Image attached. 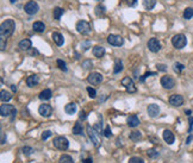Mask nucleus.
I'll use <instances>...</instances> for the list:
<instances>
[{"instance_id": "1", "label": "nucleus", "mask_w": 193, "mask_h": 163, "mask_svg": "<svg viewBox=\"0 0 193 163\" xmlns=\"http://www.w3.org/2000/svg\"><path fill=\"white\" fill-rule=\"evenodd\" d=\"M14 29H16V23L13 19H6L1 23L0 26V37L6 40L7 37H10L13 33Z\"/></svg>"}, {"instance_id": "2", "label": "nucleus", "mask_w": 193, "mask_h": 163, "mask_svg": "<svg viewBox=\"0 0 193 163\" xmlns=\"http://www.w3.org/2000/svg\"><path fill=\"white\" fill-rule=\"evenodd\" d=\"M172 44H173L174 48H177V49H182V48H185L186 44H187V38H186L185 35L178 33V35H175V36L172 38Z\"/></svg>"}, {"instance_id": "3", "label": "nucleus", "mask_w": 193, "mask_h": 163, "mask_svg": "<svg viewBox=\"0 0 193 163\" xmlns=\"http://www.w3.org/2000/svg\"><path fill=\"white\" fill-rule=\"evenodd\" d=\"M54 147H55L56 149L58 150H62V151H65V150H67L69 148V142L68 139L66 138V137L63 136H58L56 137L55 139H54Z\"/></svg>"}, {"instance_id": "4", "label": "nucleus", "mask_w": 193, "mask_h": 163, "mask_svg": "<svg viewBox=\"0 0 193 163\" xmlns=\"http://www.w3.org/2000/svg\"><path fill=\"white\" fill-rule=\"evenodd\" d=\"M76 31L81 35H88L91 32V25L86 20H79L76 23Z\"/></svg>"}, {"instance_id": "5", "label": "nucleus", "mask_w": 193, "mask_h": 163, "mask_svg": "<svg viewBox=\"0 0 193 163\" xmlns=\"http://www.w3.org/2000/svg\"><path fill=\"white\" fill-rule=\"evenodd\" d=\"M24 10H25V12L28 14L32 16V14H36L38 12L40 6H38V4L36 1H29V2H26V5L24 6Z\"/></svg>"}, {"instance_id": "6", "label": "nucleus", "mask_w": 193, "mask_h": 163, "mask_svg": "<svg viewBox=\"0 0 193 163\" xmlns=\"http://www.w3.org/2000/svg\"><path fill=\"white\" fill-rule=\"evenodd\" d=\"M107 42H109V44H111V45L121 47V45H123V43H124V38H123L122 36H119V35H109Z\"/></svg>"}, {"instance_id": "7", "label": "nucleus", "mask_w": 193, "mask_h": 163, "mask_svg": "<svg viewBox=\"0 0 193 163\" xmlns=\"http://www.w3.org/2000/svg\"><path fill=\"white\" fill-rule=\"evenodd\" d=\"M0 113H1V117H9L10 114H17V111L12 105H1L0 106Z\"/></svg>"}, {"instance_id": "8", "label": "nucleus", "mask_w": 193, "mask_h": 163, "mask_svg": "<svg viewBox=\"0 0 193 163\" xmlns=\"http://www.w3.org/2000/svg\"><path fill=\"white\" fill-rule=\"evenodd\" d=\"M161 85H162V87L166 88V89H172V88L175 86V81H174V79H173L172 76L165 75V76L161 78Z\"/></svg>"}, {"instance_id": "9", "label": "nucleus", "mask_w": 193, "mask_h": 163, "mask_svg": "<svg viewBox=\"0 0 193 163\" xmlns=\"http://www.w3.org/2000/svg\"><path fill=\"white\" fill-rule=\"evenodd\" d=\"M122 85L125 87V89L129 92V93H135L136 92V87H135V83L132 81V79H130L129 76L124 78L122 80Z\"/></svg>"}, {"instance_id": "10", "label": "nucleus", "mask_w": 193, "mask_h": 163, "mask_svg": "<svg viewBox=\"0 0 193 163\" xmlns=\"http://www.w3.org/2000/svg\"><path fill=\"white\" fill-rule=\"evenodd\" d=\"M87 81L89 82L91 85H99V83H101L103 81V75L100 74V73H91L89 75H88V78H87Z\"/></svg>"}, {"instance_id": "11", "label": "nucleus", "mask_w": 193, "mask_h": 163, "mask_svg": "<svg viewBox=\"0 0 193 163\" xmlns=\"http://www.w3.org/2000/svg\"><path fill=\"white\" fill-rule=\"evenodd\" d=\"M148 49L152 51V53H157V51H160V49H161V44H160V42L157 38H150L149 41H148Z\"/></svg>"}, {"instance_id": "12", "label": "nucleus", "mask_w": 193, "mask_h": 163, "mask_svg": "<svg viewBox=\"0 0 193 163\" xmlns=\"http://www.w3.org/2000/svg\"><path fill=\"white\" fill-rule=\"evenodd\" d=\"M87 134H88V137H89V139L92 140V143L94 144V147H99V139H98V137H96V129L94 127H92L91 125H87Z\"/></svg>"}, {"instance_id": "13", "label": "nucleus", "mask_w": 193, "mask_h": 163, "mask_svg": "<svg viewBox=\"0 0 193 163\" xmlns=\"http://www.w3.org/2000/svg\"><path fill=\"white\" fill-rule=\"evenodd\" d=\"M38 112H40V114L42 117H49L53 113V107L50 105H48V104H43V105H40Z\"/></svg>"}, {"instance_id": "14", "label": "nucleus", "mask_w": 193, "mask_h": 163, "mask_svg": "<svg viewBox=\"0 0 193 163\" xmlns=\"http://www.w3.org/2000/svg\"><path fill=\"white\" fill-rule=\"evenodd\" d=\"M169 104L170 105H173V106H181L182 104H184V98L179 94H173L170 95V98H169Z\"/></svg>"}, {"instance_id": "15", "label": "nucleus", "mask_w": 193, "mask_h": 163, "mask_svg": "<svg viewBox=\"0 0 193 163\" xmlns=\"http://www.w3.org/2000/svg\"><path fill=\"white\" fill-rule=\"evenodd\" d=\"M147 112H148L149 117L155 118V117H157L159 113H160V107H159L156 104H150V105H148V107H147Z\"/></svg>"}, {"instance_id": "16", "label": "nucleus", "mask_w": 193, "mask_h": 163, "mask_svg": "<svg viewBox=\"0 0 193 163\" xmlns=\"http://www.w3.org/2000/svg\"><path fill=\"white\" fill-rule=\"evenodd\" d=\"M163 139L167 144H173L174 140H175V137H174V134L170 131V130H165L163 131Z\"/></svg>"}, {"instance_id": "17", "label": "nucleus", "mask_w": 193, "mask_h": 163, "mask_svg": "<svg viewBox=\"0 0 193 163\" xmlns=\"http://www.w3.org/2000/svg\"><path fill=\"white\" fill-rule=\"evenodd\" d=\"M126 122H128V125H129L130 127H136L137 125H139V119H138V117L136 114L129 116L128 119H126Z\"/></svg>"}, {"instance_id": "18", "label": "nucleus", "mask_w": 193, "mask_h": 163, "mask_svg": "<svg viewBox=\"0 0 193 163\" xmlns=\"http://www.w3.org/2000/svg\"><path fill=\"white\" fill-rule=\"evenodd\" d=\"M38 82H40V78H38V75H30L28 79H26V85H28L29 87H35V86H37L38 85Z\"/></svg>"}, {"instance_id": "19", "label": "nucleus", "mask_w": 193, "mask_h": 163, "mask_svg": "<svg viewBox=\"0 0 193 163\" xmlns=\"http://www.w3.org/2000/svg\"><path fill=\"white\" fill-rule=\"evenodd\" d=\"M53 40H54V42L56 43V45H62L63 42H65L63 36H62L60 32H53Z\"/></svg>"}, {"instance_id": "20", "label": "nucleus", "mask_w": 193, "mask_h": 163, "mask_svg": "<svg viewBox=\"0 0 193 163\" xmlns=\"http://www.w3.org/2000/svg\"><path fill=\"white\" fill-rule=\"evenodd\" d=\"M105 54V48L104 47H100V45H96L93 48V55L96 57H103Z\"/></svg>"}, {"instance_id": "21", "label": "nucleus", "mask_w": 193, "mask_h": 163, "mask_svg": "<svg viewBox=\"0 0 193 163\" xmlns=\"http://www.w3.org/2000/svg\"><path fill=\"white\" fill-rule=\"evenodd\" d=\"M65 112L67 114H74L76 112V105L74 102H69L65 106Z\"/></svg>"}, {"instance_id": "22", "label": "nucleus", "mask_w": 193, "mask_h": 163, "mask_svg": "<svg viewBox=\"0 0 193 163\" xmlns=\"http://www.w3.org/2000/svg\"><path fill=\"white\" fill-rule=\"evenodd\" d=\"M0 94H1L0 99H1V101H2V102H7V101H10V100L12 99L11 93H10V92H7V91H5V89H2Z\"/></svg>"}, {"instance_id": "23", "label": "nucleus", "mask_w": 193, "mask_h": 163, "mask_svg": "<svg viewBox=\"0 0 193 163\" xmlns=\"http://www.w3.org/2000/svg\"><path fill=\"white\" fill-rule=\"evenodd\" d=\"M32 29H33L36 32H44L45 25H44L42 22H35L33 25H32Z\"/></svg>"}, {"instance_id": "24", "label": "nucleus", "mask_w": 193, "mask_h": 163, "mask_svg": "<svg viewBox=\"0 0 193 163\" xmlns=\"http://www.w3.org/2000/svg\"><path fill=\"white\" fill-rule=\"evenodd\" d=\"M19 48L22 50H29L31 49V41L30 40H23L19 42Z\"/></svg>"}, {"instance_id": "25", "label": "nucleus", "mask_w": 193, "mask_h": 163, "mask_svg": "<svg viewBox=\"0 0 193 163\" xmlns=\"http://www.w3.org/2000/svg\"><path fill=\"white\" fill-rule=\"evenodd\" d=\"M156 5V0H143V6L146 10H153Z\"/></svg>"}, {"instance_id": "26", "label": "nucleus", "mask_w": 193, "mask_h": 163, "mask_svg": "<svg viewBox=\"0 0 193 163\" xmlns=\"http://www.w3.org/2000/svg\"><path fill=\"white\" fill-rule=\"evenodd\" d=\"M51 95H53V93H51L50 89H44V91H42L41 94H40V99L41 100H49L51 98Z\"/></svg>"}, {"instance_id": "27", "label": "nucleus", "mask_w": 193, "mask_h": 163, "mask_svg": "<svg viewBox=\"0 0 193 163\" xmlns=\"http://www.w3.org/2000/svg\"><path fill=\"white\" fill-rule=\"evenodd\" d=\"M106 12V7L104 6V5H101V4H99V5H96V14L98 17H101V16H104Z\"/></svg>"}, {"instance_id": "28", "label": "nucleus", "mask_w": 193, "mask_h": 163, "mask_svg": "<svg viewBox=\"0 0 193 163\" xmlns=\"http://www.w3.org/2000/svg\"><path fill=\"white\" fill-rule=\"evenodd\" d=\"M73 134L74 135H82V125L80 123H75L73 127Z\"/></svg>"}, {"instance_id": "29", "label": "nucleus", "mask_w": 193, "mask_h": 163, "mask_svg": "<svg viewBox=\"0 0 193 163\" xmlns=\"http://www.w3.org/2000/svg\"><path fill=\"white\" fill-rule=\"evenodd\" d=\"M123 70V63H122V61H119V60H117L116 62H114V68H113V73L114 74H118L119 71H122Z\"/></svg>"}, {"instance_id": "30", "label": "nucleus", "mask_w": 193, "mask_h": 163, "mask_svg": "<svg viewBox=\"0 0 193 163\" xmlns=\"http://www.w3.org/2000/svg\"><path fill=\"white\" fill-rule=\"evenodd\" d=\"M53 13H54V18H55L56 20H60L61 17H62V14H63V10L61 7H55Z\"/></svg>"}, {"instance_id": "31", "label": "nucleus", "mask_w": 193, "mask_h": 163, "mask_svg": "<svg viewBox=\"0 0 193 163\" xmlns=\"http://www.w3.org/2000/svg\"><path fill=\"white\" fill-rule=\"evenodd\" d=\"M58 163H74V161L69 155H62L58 160Z\"/></svg>"}, {"instance_id": "32", "label": "nucleus", "mask_w": 193, "mask_h": 163, "mask_svg": "<svg viewBox=\"0 0 193 163\" xmlns=\"http://www.w3.org/2000/svg\"><path fill=\"white\" fill-rule=\"evenodd\" d=\"M141 137H142V134L139 132V131H132L131 134H130V139L131 140H134V142H137L141 139Z\"/></svg>"}, {"instance_id": "33", "label": "nucleus", "mask_w": 193, "mask_h": 163, "mask_svg": "<svg viewBox=\"0 0 193 163\" xmlns=\"http://www.w3.org/2000/svg\"><path fill=\"white\" fill-rule=\"evenodd\" d=\"M173 69H174V71L175 73H181L184 69H185V66L182 64V63H180V62H175L174 64H173Z\"/></svg>"}, {"instance_id": "34", "label": "nucleus", "mask_w": 193, "mask_h": 163, "mask_svg": "<svg viewBox=\"0 0 193 163\" xmlns=\"http://www.w3.org/2000/svg\"><path fill=\"white\" fill-rule=\"evenodd\" d=\"M193 17V9L192 7H187L184 11V18L185 19H191Z\"/></svg>"}, {"instance_id": "35", "label": "nucleus", "mask_w": 193, "mask_h": 163, "mask_svg": "<svg viewBox=\"0 0 193 163\" xmlns=\"http://www.w3.org/2000/svg\"><path fill=\"white\" fill-rule=\"evenodd\" d=\"M56 64H57V67L61 69V70L67 71V64H66V62H63L62 60H57V61H56Z\"/></svg>"}, {"instance_id": "36", "label": "nucleus", "mask_w": 193, "mask_h": 163, "mask_svg": "<svg viewBox=\"0 0 193 163\" xmlns=\"http://www.w3.org/2000/svg\"><path fill=\"white\" fill-rule=\"evenodd\" d=\"M147 155H148V157H150V158H156V157L159 156V152L155 149H149L147 151Z\"/></svg>"}, {"instance_id": "37", "label": "nucleus", "mask_w": 193, "mask_h": 163, "mask_svg": "<svg viewBox=\"0 0 193 163\" xmlns=\"http://www.w3.org/2000/svg\"><path fill=\"white\" fill-rule=\"evenodd\" d=\"M87 93L89 95V98H92V99H94L96 96V92L94 88H92V87H87Z\"/></svg>"}, {"instance_id": "38", "label": "nucleus", "mask_w": 193, "mask_h": 163, "mask_svg": "<svg viewBox=\"0 0 193 163\" xmlns=\"http://www.w3.org/2000/svg\"><path fill=\"white\" fill-rule=\"evenodd\" d=\"M22 151H23V154L24 155H26V156H30L32 152H33V149L31 148V147H24L23 149H22Z\"/></svg>"}, {"instance_id": "39", "label": "nucleus", "mask_w": 193, "mask_h": 163, "mask_svg": "<svg viewBox=\"0 0 193 163\" xmlns=\"http://www.w3.org/2000/svg\"><path fill=\"white\" fill-rule=\"evenodd\" d=\"M123 2H124L125 5L130 6V7H134V6L137 5V0H123Z\"/></svg>"}, {"instance_id": "40", "label": "nucleus", "mask_w": 193, "mask_h": 163, "mask_svg": "<svg viewBox=\"0 0 193 163\" xmlns=\"http://www.w3.org/2000/svg\"><path fill=\"white\" fill-rule=\"evenodd\" d=\"M91 42H88V41H86V42H82L81 43V49H82L83 51H86V50H88L89 48H91Z\"/></svg>"}, {"instance_id": "41", "label": "nucleus", "mask_w": 193, "mask_h": 163, "mask_svg": "<svg viewBox=\"0 0 193 163\" xmlns=\"http://www.w3.org/2000/svg\"><path fill=\"white\" fill-rule=\"evenodd\" d=\"M129 163H144L143 161V158H141V157H131L130 160H129Z\"/></svg>"}, {"instance_id": "42", "label": "nucleus", "mask_w": 193, "mask_h": 163, "mask_svg": "<svg viewBox=\"0 0 193 163\" xmlns=\"http://www.w3.org/2000/svg\"><path fill=\"white\" fill-rule=\"evenodd\" d=\"M50 136H51V131H49V130L43 131V134H42V139H43V140H45V139H48Z\"/></svg>"}, {"instance_id": "43", "label": "nucleus", "mask_w": 193, "mask_h": 163, "mask_svg": "<svg viewBox=\"0 0 193 163\" xmlns=\"http://www.w3.org/2000/svg\"><path fill=\"white\" fill-rule=\"evenodd\" d=\"M150 75H156V73H153V71H149V73H146V74H144V75H143L142 78H139V81L143 82L144 80H146V79H147V78H148V76H150Z\"/></svg>"}, {"instance_id": "44", "label": "nucleus", "mask_w": 193, "mask_h": 163, "mask_svg": "<svg viewBox=\"0 0 193 163\" xmlns=\"http://www.w3.org/2000/svg\"><path fill=\"white\" fill-rule=\"evenodd\" d=\"M92 66H93V63H92V61H89V60H87V61L82 62V67L85 69H88L89 67H92Z\"/></svg>"}, {"instance_id": "45", "label": "nucleus", "mask_w": 193, "mask_h": 163, "mask_svg": "<svg viewBox=\"0 0 193 163\" xmlns=\"http://www.w3.org/2000/svg\"><path fill=\"white\" fill-rule=\"evenodd\" d=\"M111 135H112V132H111L110 126H106V129H105V131H104V136L106 137V138H110Z\"/></svg>"}, {"instance_id": "46", "label": "nucleus", "mask_w": 193, "mask_h": 163, "mask_svg": "<svg viewBox=\"0 0 193 163\" xmlns=\"http://www.w3.org/2000/svg\"><path fill=\"white\" fill-rule=\"evenodd\" d=\"M6 45H7L6 40H4V38H0V49H1V50H5Z\"/></svg>"}, {"instance_id": "47", "label": "nucleus", "mask_w": 193, "mask_h": 163, "mask_svg": "<svg viewBox=\"0 0 193 163\" xmlns=\"http://www.w3.org/2000/svg\"><path fill=\"white\" fill-rule=\"evenodd\" d=\"M156 67H157V69H159V70H161V71H166V70H167L166 64H161V63H159Z\"/></svg>"}, {"instance_id": "48", "label": "nucleus", "mask_w": 193, "mask_h": 163, "mask_svg": "<svg viewBox=\"0 0 193 163\" xmlns=\"http://www.w3.org/2000/svg\"><path fill=\"white\" fill-rule=\"evenodd\" d=\"M188 120H190V127H188V132H192V129H193V118L191 117V116H190Z\"/></svg>"}, {"instance_id": "49", "label": "nucleus", "mask_w": 193, "mask_h": 163, "mask_svg": "<svg viewBox=\"0 0 193 163\" xmlns=\"http://www.w3.org/2000/svg\"><path fill=\"white\" fill-rule=\"evenodd\" d=\"M79 118H80V119H82V120H85V119L87 118V116H86V113H85L83 111H81V112H80V116H79Z\"/></svg>"}, {"instance_id": "50", "label": "nucleus", "mask_w": 193, "mask_h": 163, "mask_svg": "<svg viewBox=\"0 0 193 163\" xmlns=\"http://www.w3.org/2000/svg\"><path fill=\"white\" fill-rule=\"evenodd\" d=\"M5 142H6V136L4 132H1V144H5Z\"/></svg>"}, {"instance_id": "51", "label": "nucleus", "mask_w": 193, "mask_h": 163, "mask_svg": "<svg viewBox=\"0 0 193 163\" xmlns=\"http://www.w3.org/2000/svg\"><path fill=\"white\" fill-rule=\"evenodd\" d=\"M30 55H38V50H36V49H32V50L30 51Z\"/></svg>"}, {"instance_id": "52", "label": "nucleus", "mask_w": 193, "mask_h": 163, "mask_svg": "<svg viewBox=\"0 0 193 163\" xmlns=\"http://www.w3.org/2000/svg\"><path fill=\"white\" fill-rule=\"evenodd\" d=\"M192 138H193V136H192V135H190V136H188V138L186 139V144H190V142L192 140Z\"/></svg>"}, {"instance_id": "53", "label": "nucleus", "mask_w": 193, "mask_h": 163, "mask_svg": "<svg viewBox=\"0 0 193 163\" xmlns=\"http://www.w3.org/2000/svg\"><path fill=\"white\" fill-rule=\"evenodd\" d=\"M82 162L83 163H92L93 162V160H92V158H86V160H83Z\"/></svg>"}, {"instance_id": "54", "label": "nucleus", "mask_w": 193, "mask_h": 163, "mask_svg": "<svg viewBox=\"0 0 193 163\" xmlns=\"http://www.w3.org/2000/svg\"><path fill=\"white\" fill-rule=\"evenodd\" d=\"M11 89H12L13 92H17V86H16V85H12V86H11Z\"/></svg>"}, {"instance_id": "55", "label": "nucleus", "mask_w": 193, "mask_h": 163, "mask_svg": "<svg viewBox=\"0 0 193 163\" xmlns=\"http://www.w3.org/2000/svg\"><path fill=\"white\" fill-rule=\"evenodd\" d=\"M185 113H186V114H188V116H191V113H192V112H191L190 109H186V111H185Z\"/></svg>"}, {"instance_id": "56", "label": "nucleus", "mask_w": 193, "mask_h": 163, "mask_svg": "<svg viewBox=\"0 0 193 163\" xmlns=\"http://www.w3.org/2000/svg\"><path fill=\"white\" fill-rule=\"evenodd\" d=\"M10 1H11V4H14V2H16V0H10Z\"/></svg>"}, {"instance_id": "57", "label": "nucleus", "mask_w": 193, "mask_h": 163, "mask_svg": "<svg viewBox=\"0 0 193 163\" xmlns=\"http://www.w3.org/2000/svg\"><path fill=\"white\" fill-rule=\"evenodd\" d=\"M96 1H101V0H96Z\"/></svg>"}]
</instances>
